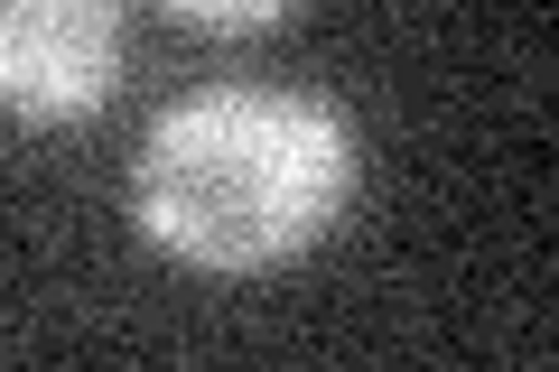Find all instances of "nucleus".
I'll return each instance as SVG.
<instances>
[{
	"label": "nucleus",
	"mask_w": 559,
	"mask_h": 372,
	"mask_svg": "<svg viewBox=\"0 0 559 372\" xmlns=\"http://www.w3.org/2000/svg\"><path fill=\"white\" fill-rule=\"evenodd\" d=\"M364 187L355 121L299 84H197L131 168V215L178 271L252 279L318 252Z\"/></svg>",
	"instance_id": "f257e3e1"
},
{
	"label": "nucleus",
	"mask_w": 559,
	"mask_h": 372,
	"mask_svg": "<svg viewBox=\"0 0 559 372\" xmlns=\"http://www.w3.org/2000/svg\"><path fill=\"white\" fill-rule=\"evenodd\" d=\"M178 28H205V38H261V28L289 20V0H159Z\"/></svg>",
	"instance_id": "7ed1b4c3"
},
{
	"label": "nucleus",
	"mask_w": 559,
	"mask_h": 372,
	"mask_svg": "<svg viewBox=\"0 0 559 372\" xmlns=\"http://www.w3.org/2000/svg\"><path fill=\"white\" fill-rule=\"evenodd\" d=\"M121 84V0H0V112L28 131L94 121Z\"/></svg>",
	"instance_id": "f03ea898"
}]
</instances>
